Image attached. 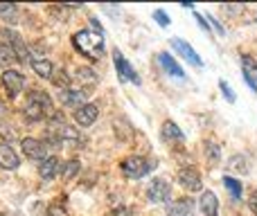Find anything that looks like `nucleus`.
I'll list each match as a JSON object with an SVG mask.
<instances>
[{"instance_id":"1","label":"nucleus","mask_w":257,"mask_h":216,"mask_svg":"<svg viewBox=\"0 0 257 216\" xmlns=\"http://www.w3.org/2000/svg\"><path fill=\"white\" fill-rule=\"evenodd\" d=\"M72 41H75V45L79 48V52L86 54V57H90V59H99L104 54V39H102V34H95V32L81 30V32H77V34L72 36Z\"/></svg>"},{"instance_id":"2","label":"nucleus","mask_w":257,"mask_h":216,"mask_svg":"<svg viewBox=\"0 0 257 216\" xmlns=\"http://www.w3.org/2000/svg\"><path fill=\"white\" fill-rule=\"evenodd\" d=\"M151 167H156V164L154 162H147V160L140 158V155H131V158H126L124 162H122V173H124L126 178L138 180V178L147 176V171H149Z\"/></svg>"},{"instance_id":"3","label":"nucleus","mask_w":257,"mask_h":216,"mask_svg":"<svg viewBox=\"0 0 257 216\" xmlns=\"http://www.w3.org/2000/svg\"><path fill=\"white\" fill-rule=\"evenodd\" d=\"M169 196H172V187H169V182L165 180V178L154 180L149 185V189H147V198H149L151 203H167Z\"/></svg>"},{"instance_id":"4","label":"nucleus","mask_w":257,"mask_h":216,"mask_svg":"<svg viewBox=\"0 0 257 216\" xmlns=\"http://www.w3.org/2000/svg\"><path fill=\"white\" fill-rule=\"evenodd\" d=\"M178 182H181L183 187H185L187 191H201L203 189V180H201V173L196 171V169L192 167H183L181 171H178Z\"/></svg>"},{"instance_id":"5","label":"nucleus","mask_w":257,"mask_h":216,"mask_svg":"<svg viewBox=\"0 0 257 216\" xmlns=\"http://www.w3.org/2000/svg\"><path fill=\"white\" fill-rule=\"evenodd\" d=\"M3 86L7 88L9 97H16V95L23 90V86H25V79H23V75L16 70H5L3 72Z\"/></svg>"},{"instance_id":"6","label":"nucleus","mask_w":257,"mask_h":216,"mask_svg":"<svg viewBox=\"0 0 257 216\" xmlns=\"http://www.w3.org/2000/svg\"><path fill=\"white\" fill-rule=\"evenodd\" d=\"M21 146H23V153L27 155V158H32V160H45L48 158V149H45V144L43 142H39V140H34V137H25V140L21 142Z\"/></svg>"},{"instance_id":"7","label":"nucleus","mask_w":257,"mask_h":216,"mask_svg":"<svg viewBox=\"0 0 257 216\" xmlns=\"http://www.w3.org/2000/svg\"><path fill=\"white\" fill-rule=\"evenodd\" d=\"M97 115H99V110L95 104H81V106L75 110V119L79 126H90V124L97 119Z\"/></svg>"},{"instance_id":"8","label":"nucleus","mask_w":257,"mask_h":216,"mask_svg":"<svg viewBox=\"0 0 257 216\" xmlns=\"http://www.w3.org/2000/svg\"><path fill=\"white\" fill-rule=\"evenodd\" d=\"M172 45H174V50H176V52H181V57H185L190 63H194V66H201V63H203L190 43H185V41H181V39H174Z\"/></svg>"},{"instance_id":"9","label":"nucleus","mask_w":257,"mask_h":216,"mask_svg":"<svg viewBox=\"0 0 257 216\" xmlns=\"http://www.w3.org/2000/svg\"><path fill=\"white\" fill-rule=\"evenodd\" d=\"M199 207L205 216H217V212H219L217 196H214L212 191H203V194H201V200H199Z\"/></svg>"},{"instance_id":"10","label":"nucleus","mask_w":257,"mask_h":216,"mask_svg":"<svg viewBox=\"0 0 257 216\" xmlns=\"http://www.w3.org/2000/svg\"><path fill=\"white\" fill-rule=\"evenodd\" d=\"M30 63H32V68H34V72H36L39 77H43V79H52L54 66L48 61V59H43V57H32Z\"/></svg>"},{"instance_id":"11","label":"nucleus","mask_w":257,"mask_h":216,"mask_svg":"<svg viewBox=\"0 0 257 216\" xmlns=\"http://www.w3.org/2000/svg\"><path fill=\"white\" fill-rule=\"evenodd\" d=\"M0 167L3 169H16L18 167V155L7 142L0 144Z\"/></svg>"},{"instance_id":"12","label":"nucleus","mask_w":257,"mask_h":216,"mask_svg":"<svg viewBox=\"0 0 257 216\" xmlns=\"http://www.w3.org/2000/svg\"><path fill=\"white\" fill-rule=\"evenodd\" d=\"M61 167L63 164L59 162L57 158H45L43 162H41V167H39V173H41V178L50 180V178H54L59 171H61Z\"/></svg>"},{"instance_id":"13","label":"nucleus","mask_w":257,"mask_h":216,"mask_svg":"<svg viewBox=\"0 0 257 216\" xmlns=\"http://www.w3.org/2000/svg\"><path fill=\"white\" fill-rule=\"evenodd\" d=\"M190 209H192L190 198H181V200H172V203H167V214L169 216H190Z\"/></svg>"},{"instance_id":"14","label":"nucleus","mask_w":257,"mask_h":216,"mask_svg":"<svg viewBox=\"0 0 257 216\" xmlns=\"http://www.w3.org/2000/svg\"><path fill=\"white\" fill-rule=\"evenodd\" d=\"M27 99H30L32 104H39L45 113H52V99H50V95L43 93V90H30Z\"/></svg>"},{"instance_id":"15","label":"nucleus","mask_w":257,"mask_h":216,"mask_svg":"<svg viewBox=\"0 0 257 216\" xmlns=\"http://www.w3.org/2000/svg\"><path fill=\"white\" fill-rule=\"evenodd\" d=\"M115 63H117V70H120L122 79H131V81H136V84H140V79H138L136 70H133V68L128 66L124 59H122V54H120V52H115Z\"/></svg>"},{"instance_id":"16","label":"nucleus","mask_w":257,"mask_h":216,"mask_svg":"<svg viewBox=\"0 0 257 216\" xmlns=\"http://www.w3.org/2000/svg\"><path fill=\"white\" fill-rule=\"evenodd\" d=\"M57 137L61 142H70V144H77L79 142V131H77L75 126H68V124H63V126L57 128Z\"/></svg>"},{"instance_id":"17","label":"nucleus","mask_w":257,"mask_h":216,"mask_svg":"<svg viewBox=\"0 0 257 216\" xmlns=\"http://www.w3.org/2000/svg\"><path fill=\"white\" fill-rule=\"evenodd\" d=\"M16 52H14V48H9V45H0V68H5V70H7V68H12L14 63H16Z\"/></svg>"},{"instance_id":"18","label":"nucleus","mask_w":257,"mask_h":216,"mask_svg":"<svg viewBox=\"0 0 257 216\" xmlns=\"http://www.w3.org/2000/svg\"><path fill=\"white\" fill-rule=\"evenodd\" d=\"M203 149H205V158H208V162L214 167V164L219 162V158H221V149H219V144L214 140H205Z\"/></svg>"},{"instance_id":"19","label":"nucleus","mask_w":257,"mask_h":216,"mask_svg":"<svg viewBox=\"0 0 257 216\" xmlns=\"http://www.w3.org/2000/svg\"><path fill=\"white\" fill-rule=\"evenodd\" d=\"M163 137H165V140H176V142H183V140H185L183 131H181V128H178L174 122H165V124H163Z\"/></svg>"},{"instance_id":"20","label":"nucleus","mask_w":257,"mask_h":216,"mask_svg":"<svg viewBox=\"0 0 257 216\" xmlns=\"http://www.w3.org/2000/svg\"><path fill=\"white\" fill-rule=\"evenodd\" d=\"M158 61H160V66L165 68V70L169 72V75H174V77H183V70H181V66H178L176 61H174L169 54H160L158 57Z\"/></svg>"},{"instance_id":"21","label":"nucleus","mask_w":257,"mask_h":216,"mask_svg":"<svg viewBox=\"0 0 257 216\" xmlns=\"http://www.w3.org/2000/svg\"><path fill=\"white\" fill-rule=\"evenodd\" d=\"M59 95H61V102L66 104V106H75V108L81 106L79 90H59Z\"/></svg>"},{"instance_id":"22","label":"nucleus","mask_w":257,"mask_h":216,"mask_svg":"<svg viewBox=\"0 0 257 216\" xmlns=\"http://www.w3.org/2000/svg\"><path fill=\"white\" fill-rule=\"evenodd\" d=\"M228 169L230 171H237V173H248V160H246V155H232L230 162H228Z\"/></svg>"},{"instance_id":"23","label":"nucleus","mask_w":257,"mask_h":216,"mask_svg":"<svg viewBox=\"0 0 257 216\" xmlns=\"http://www.w3.org/2000/svg\"><path fill=\"white\" fill-rule=\"evenodd\" d=\"M77 173H79V162H77V160H68V162H63V167H61L63 180H72Z\"/></svg>"},{"instance_id":"24","label":"nucleus","mask_w":257,"mask_h":216,"mask_svg":"<svg viewBox=\"0 0 257 216\" xmlns=\"http://www.w3.org/2000/svg\"><path fill=\"white\" fill-rule=\"evenodd\" d=\"M23 115H25V117L30 119V122H39V119L45 115V110L41 108L39 104H32V102H30V104H27V108L23 110Z\"/></svg>"},{"instance_id":"25","label":"nucleus","mask_w":257,"mask_h":216,"mask_svg":"<svg viewBox=\"0 0 257 216\" xmlns=\"http://www.w3.org/2000/svg\"><path fill=\"white\" fill-rule=\"evenodd\" d=\"M223 185L228 187V191H230V194H232V198H237V200L241 198V185L235 180V178H230V176H223Z\"/></svg>"},{"instance_id":"26","label":"nucleus","mask_w":257,"mask_h":216,"mask_svg":"<svg viewBox=\"0 0 257 216\" xmlns=\"http://www.w3.org/2000/svg\"><path fill=\"white\" fill-rule=\"evenodd\" d=\"M52 84L57 86V88H61V90H68V86H70V77H68L63 70H59V72H54L52 75Z\"/></svg>"},{"instance_id":"27","label":"nucleus","mask_w":257,"mask_h":216,"mask_svg":"<svg viewBox=\"0 0 257 216\" xmlns=\"http://www.w3.org/2000/svg\"><path fill=\"white\" fill-rule=\"evenodd\" d=\"M0 14H3L5 21H9V23H16V21H18V9H16V5H0Z\"/></svg>"},{"instance_id":"28","label":"nucleus","mask_w":257,"mask_h":216,"mask_svg":"<svg viewBox=\"0 0 257 216\" xmlns=\"http://www.w3.org/2000/svg\"><path fill=\"white\" fill-rule=\"evenodd\" d=\"M241 66H244V75H257V61L248 54H241Z\"/></svg>"},{"instance_id":"29","label":"nucleus","mask_w":257,"mask_h":216,"mask_svg":"<svg viewBox=\"0 0 257 216\" xmlns=\"http://www.w3.org/2000/svg\"><path fill=\"white\" fill-rule=\"evenodd\" d=\"M79 79H84L86 84H95V81H97V75H93V70H90V68H79Z\"/></svg>"},{"instance_id":"30","label":"nucleus","mask_w":257,"mask_h":216,"mask_svg":"<svg viewBox=\"0 0 257 216\" xmlns=\"http://www.w3.org/2000/svg\"><path fill=\"white\" fill-rule=\"evenodd\" d=\"M219 88H221V95L228 99V102H230V104H235V99H237V97H235V93H232V90H230V86H228L223 79L219 81Z\"/></svg>"},{"instance_id":"31","label":"nucleus","mask_w":257,"mask_h":216,"mask_svg":"<svg viewBox=\"0 0 257 216\" xmlns=\"http://www.w3.org/2000/svg\"><path fill=\"white\" fill-rule=\"evenodd\" d=\"M45 216H68V212L61 207V205H50L48 214H45Z\"/></svg>"},{"instance_id":"32","label":"nucleus","mask_w":257,"mask_h":216,"mask_svg":"<svg viewBox=\"0 0 257 216\" xmlns=\"http://www.w3.org/2000/svg\"><path fill=\"white\" fill-rule=\"evenodd\" d=\"M154 18L158 21V25H163V27H167V25H169V18H167V14H165L163 9H158V12L154 14Z\"/></svg>"},{"instance_id":"33","label":"nucleus","mask_w":257,"mask_h":216,"mask_svg":"<svg viewBox=\"0 0 257 216\" xmlns=\"http://www.w3.org/2000/svg\"><path fill=\"white\" fill-rule=\"evenodd\" d=\"M0 135H3V137H7V140H14V137H16V133H14L12 128H5V126H0Z\"/></svg>"},{"instance_id":"34","label":"nucleus","mask_w":257,"mask_h":216,"mask_svg":"<svg viewBox=\"0 0 257 216\" xmlns=\"http://www.w3.org/2000/svg\"><path fill=\"white\" fill-rule=\"evenodd\" d=\"M194 18H196V23H199V25H201V27H203V30H205V32H210V25H208V21H205V18H203V16H199V14H196V16H194Z\"/></svg>"},{"instance_id":"35","label":"nucleus","mask_w":257,"mask_h":216,"mask_svg":"<svg viewBox=\"0 0 257 216\" xmlns=\"http://www.w3.org/2000/svg\"><path fill=\"white\" fill-rule=\"evenodd\" d=\"M248 207H250V212L257 216V198H250V200H248Z\"/></svg>"},{"instance_id":"36","label":"nucleus","mask_w":257,"mask_h":216,"mask_svg":"<svg viewBox=\"0 0 257 216\" xmlns=\"http://www.w3.org/2000/svg\"><path fill=\"white\" fill-rule=\"evenodd\" d=\"M90 23H93V27H95V30H97V34H102V25H99V21H97V18H90Z\"/></svg>"},{"instance_id":"37","label":"nucleus","mask_w":257,"mask_h":216,"mask_svg":"<svg viewBox=\"0 0 257 216\" xmlns=\"http://www.w3.org/2000/svg\"><path fill=\"white\" fill-rule=\"evenodd\" d=\"M5 113H7V104H5V102H3V99H0V117H3V115H5Z\"/></svg>"},{"instance_id":"38","label":"nucleus","mask_w":257,"mask_h":216,"mask_svg":"<svg viewBox=\"0 0 257 216\" xmlns=\"http://www.w3.org/2000/svg\"><path fill=\"white\" fill-rule=\"evenodd\" d=\"M117 216H128V209H117Z\"/></svg>"},{"instance_id":"39","label":"nucleus","mask_w":257,"mask_h":216,"mask_svg":"<svg viewBox=\"0 0 257 216\" xmlns=\"http://www.w3.org/2000/svg\"><path fill=\"white\" fill-rule=\"evenodd\" d=\"M253 198H257V189H255V191H253Z\"/></svg>"},{"instance_id":"40","label":"nucleus","mask_w":257,"mask_h":216,"mask_svg":"<svg viewBox=\"0 0 257 216\" xmlns=\"http://www.w3.org/2000/svg\"><path fill=\"white\" fill-rule=\"evenodd\" d=\"M0 216H5V214H0Z\"/></svg>"}]
</instances>
